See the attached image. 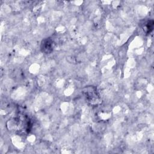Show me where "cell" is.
Wrapping results in <instances>:
<instances>
[{
    "instance_id": "6da1fadb",
    "label": "cell",
    "mask_w": 154,
    "mask_h": 154,
    "mask_svg": "<svg viewBox=\"0 0 154 154\" xmlns=\"http://www.w3.org/2000/svg\"><path fill=\"white\" fill-rule=\"evenodd\" d=\"M82 93L84 94L86 99L91 104H97L99 101H100L96 90L93 86L85 87L83 90Z\"/></svg>"
},
{
    "instance_id": "7a4b0ae2",
    "label": "cell",
    "mask_w": 154,
    "mask_h": 154,
    "mask_svg": "<svg viewBox=\"0 0 154 154\" xmlns=\"http://www.w3.org/2000/svg\"><path fill=\"white\" fill-rule=\"evenodd\" d=\"M41 49H42L43 52H45L46 54L51 53L53 50L52 41L49 38L45 39L42 43Z\"/></svg>"
},
{
    "instance_id": "3957f363",
    "label": "cell",
    "mask_w": 154,
    "mask_h": 154,
    "mask_svg": "<svg viewBox=\"0 0 154 154\" xmlns=\"http://www.w3.org/2000/svg\"><path fill=\"white\" fill-rule=\"evenodd\" d=\"M153 20H150L147 22L146 26H145V30H147V32H150L153 29Z\"/></svg>"
}]
</instances>
